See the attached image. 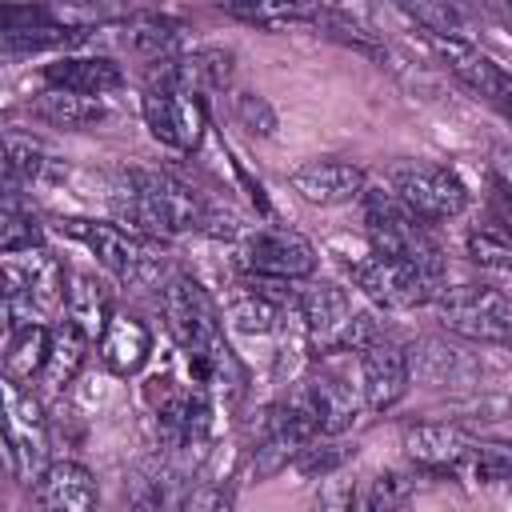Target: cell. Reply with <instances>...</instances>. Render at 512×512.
<instances>
[{
	"mask_svg": "<svg viewBox=\"0 0 512 512\" xmlns=\"http://www.w3.org/2000/svg\"><path fill=\"white\" fill-rule=\"evenodd\" d=\"M112 208L120 224H132L156 240L180 236V232H200L208 216V200L180 176L160 172V168H132L112 184Z\"/></svg>",
	"mask_w": 512,
	"mask_h": 512,
	"instance_id": "1",
	"label": "cell"
},
{
	"mask_svg": "<svg viewBox=\"0 0 512 512\" xmlns=\"http://www.w3.org/2000/svg\"><path fill=\"white\" fill-rule=\"evenodd\" d=\"M64 292H68V272H64V264L44 244L4 252V308H8V328H20V324H52L64 312Z\"/></svg>",
	"mask_w": 512,
	"mask_h": 512,
	"instance_id": "2",
	"label": "cell"
},
{
	"mask_svg": "<svg viewBox=\"0 0 512 512\" xmlns=\"http://www.w3.org/2000/svg\"><path fill=\"white\" fill-rule=\"evenodd\" d=\"M64 232L80 240L104 272H112L124 288H156L164 276V248L156 236L140 228H124L112 220H64Z\"/></svg>",
	"mask_w": 512,
	"mask_h": 512,
	"instance_id": "3",
	"label": "cell"
},
{
	"mask_svg": "<svg viewBox=\"0 0 512 512\" xmlns=\"http://www.w3.org/2000/svg\"><path fill=\"white\" fill-rule=\"evenodd\" d=\"M364 232L368 248L424 264L432 272H444V252L436 236L428 232V220H420L392 188H364Z\"/></svg>",
	"mask_w": 512,
	"mask_h": 512,
	"instance_id": "4",
	"label": "cell"
},
{
	"mask_svg": "<svg viewBox=\"0 0 512 512\" xmlns=\"http://www.w3.org/2000/svg\"><path fill=\"white\" fill-rule=\"evenodd\" d=\"M284 400L316 436H344L364 408L360 384L352 388V380L332 368L328 356H320V368H308L300 380H292Z\"/></svg>",
	"mask_w": 512,
	"mask_h": 512,
	"instance_id": "5",
	"label": "cell"
},
{
	"mask_svg": "<svg viewBox=\"0 0 512 512\" xmlns=\"http://www.w3.org/2000/svg\"><path fill=\"white\" fill-rule=\"evenodd\" d=\"M348 272H352V284L376 308H388V312L424 308L444 288V272H432L424 264H412V260H400V256H388L376 248H368V256H356L348 264Z\"/></svg>",
	"mask_w": 512,
	"mask_h": 512,
	"instance_id": "6",
	"label": "cell"
},
{
	"mask_svg": "<svg viewBox=\"0 0 512 512\" xmlns=\"http://www.w3.org/2000/svg\"><path fill=\"white\" fill-rule=\"evenodd\" d=\"M140 112L148 132L176 148V152H196L204 128H208V112H204V96L188 84H180L176 76H168L160 64H152L144 96H140Z\"/></svg>",
	"mask_w": 512,
	"mask_h": 512,
	"instance_id": "7",
	"label": "cell"
},
{
	"mask_svg": "<svg viewBox=\"0 0 512 512\" xmlns=\"http://www.w3.org/2000/svg\"><path fill=\"white\" fill-rule=\"evenodd\" d=\"M436 320L476 344H508L512 348V296L492 284H444L432 300Z\"/></svg>",
	"mask_w": 512,
	"mask_h": 512,
	"instance_id": "8",
	"label": "cell"
},
{
	"mask_svg": "<svg viewBox=\"0 0 512 512\" xmlns=\"http://www.w3.org/2000/svg\"><path fill=\"white\" fill-rule=\"evenodd\" d=\"M4 464H8V476H16L20 484H36L52 464L44 408L32 396V388L8 376H4Z\"/></svg>",
	"mask_w": 512,
	"mask_h": 512,
	"instance_id": "9",
	"label": "cell"
},
{
	"mask_svg": "<svg viewBox=\"0 0 512 512\" xmlns=\"http://www.w3.org/2000/svg\"><path fill=\"white\" fill-rule=\"evenodd\" d=\"M388 188L428 224H444L468 212V184L444 164H400L388 172Z\"/></svg>",
	"mask_w": 512,
	"mask_h": 512,
	"instance_id": "10",
	"label": "cell"
},
{
	"mask_svg": "<svg viewBox=\"0 0 512 512\" xmlns=\"http://www.w3.org/2000/svg\"><path fill=\"white\" fill-rule=\"evenodd\" d=\"M232 252H236V268L256 272V276L292 280V284L316 276V260H320L312 240L292 228H256Z\"/></svg>",
	"mask_w": 512,
	"mask_h": 512,
	"instance_id": "11",
	"label": "cell"
},
{
	"mask_svg": "<svg viewBox=\"0 0 512 512\" xmlns=\"http://www.w3.org/2000/svg\"><path fill=\"white\" fill-rule=\"evenodd\" d=\"M360 356V392H364V408L368 412H388L396 408L408 388H412V360L408 352L392 340V336H376L368 348L356 352Z\"/></svg>",
	"mask_w": 512,
	"mask_h": 512,
	"instance_id": "12",
	"label": "cell"
},
{
	"mask_svg": "<svg viewBox=\"0 0 512 512\" xmlns=\"http://www.w3.org/2000/svg\"><path fill=\"white\" fill-rule=\"evenodd\" d=\"M288 184H292V192H300V200H308L316 208H340V204H352L364 196L368 172L360 164L320 156V160L296 164L288 172Z\"/></svg>",
	"mask_w": 512,
	"mask_h": 512,
	"instance_id": "13",
	"label": "cell"
},
{
	"mask_svg": "<svg viewBox=\"0 0 512 512\" xmlns=\"http://www.w3.org/2000/svg\"><path fill=\"white\" fill-rule=\"evenodd\" d=\"M296 304L304 312V324H308V336H312V348L316 356L320 352H340V340H344V328L352 320V296L332 284V280H300L296 284Z\"/></svg>",
	"mask_w": 512,
	"mask_h": 512,
	"instance_id": "14",
	"label": "cell"
},
{
	"mask_svg": "<svg viewBox=\"0 0 512 512\" xmlns=\"http://www.w3.org/2000/svg\"><path fill=\"white\" fill-rule=\"evenodd\" d=\"M468 448H472V436L448 420H420L404 428V456L428 472H456Z\"/></svg>",
	"mask_w": 512,
	"mask_h": 512,
	"instance_id": "15",
	"label": "cell"
},
{
	"mask_svg": "<svg viewBox=\"0 0 512 512\" xmlns=\"http://www.w3.org/2000/svg\"><path fill=\"white\" fill-rule=\"evenodd\" d=\"M44 84L48 88H68L84 96H112L124 88V72L112 56H88V52H64L52 64H44Z\"/></svg>",
	"mask_w": 512,
	"mask_h": 512,
	"instance_id": "16",
	"label": "cell"
},
{
	"mask_svg": "<svg viewBox=\"0 0 512 512\" xmlns=\"http://www.w3.org/2000/svg\"><path fill=\"white\" fill-rule=\"evenodd\" d=\"M32 496L48 512H88L100 504L96 476L80 460H52L44 476L32 484Z\"/></svg>",
	"mask_w": 512,
	"mask_h": 512,
	"instance_id": "17",
	"label": "cell"
},
{
	"mask_svg": "<svg viewBox=\"0 0 512 512\" xmlns=\"http://www.w3.org/2000/svg\"><path fill=\"white\" fill-rule=\"evenodd\" d=\"M428 40H432L440 64H444L464 88H472V92L484 96V100H496V96L504 92L508 76H504L500 64H496L492 56H484L472 40H456V36H428Z\"/></svg>",
	"mask_w": 512,
	"mask_h": 512,
	"instance_id": "18",
	"label": "cell"
},
{
	"mask_svg": "<svg viewBox=\"0 0 512 512\" xmlns=\"http://www.w3.org/2000/svg\"><path fill=\"white\" fill-rule=\"evenodd\" d=\"M100 344V364L112 376H136L152 360V328L132 312H112Z\"/></svg>",
	"mask_w": 512,
	"mask_h": 512,
	"instance_id": "19",
	"label": "cell"
},
{
	"mask_svg": "<svg viewBox=\"0 0 512 512\" xmlns=\"http://www.w3.org/2000/svg\"><path fill=\"white\" fill-rule=\"evenodd\" d=\"M120 48L144 64H164L184 52V28L172 16L136 12V16L120 20Z\"/></svg>",
	"mask_w": 512,
	"mask_h": 512,
	"instance_id": "20",
	"label": "cell"
},
{
	"mask_svg": "<svg viewBox=\"0 0 512 512\" xmlns=\"http://www.w3.org/2000/svg\"><path fill=\"white\" fill-rule=\"evenodd\" d=\"M88 344H92V336H88L68 312H60V316L52 320V344H48V364H44V372H40V384H44L48 392L72 388V380H76L80 368H84Z\"/></svg>",
	"mask_w": 512,
	"mask_h": 512,
	"instance_id": "21",
	"label": "cell"
},
{
	"mask_svg": "<svg viewBox=\"0 0 512 512\" xmlns=\"http://www.w3.org/2000/svg\"><path fill=\"white\" fill-rule=\"evenodd\" d=\"M32 112L64 132H84V128H96L108 120L104 96H84V92H68V88H44L32 100Z\"/></svg>",
	"mask_w": 512,
	"mask_h": 512,
	"instance_id": "22",
	"label": "cell"
},
{
	"mask_svg": "<svg viewBox=\"0 0 512 512\" xmlns=\"http://www.w3.org/2000/svg\"><path fill=\"white\" fill-rule=\"evenodd\" d=\"M64 312H68L92 340H100L104 328H108V320H112V296H108V284L96 280L92 272H68Z\"/></svg>",
	"mask_w": 512,
	"mask_h": 512,
	"instance_id": "23",
	"label": "cell"
},
{
	"mask_svg": "<svg viewBox=\"0 0 512 512\" xmlns=\"http://www.w3.org/2000/svg\"><path fill=\"white\" fill-rule=\"evenodd\" d=\"M4 148H8V180H16V184L40 188V184L64 180V172H68L64 160H56L40 140H32L24 132H8Z\"/></svg>",
	"mask_w": 512,
	"mask_h": 512,
	"instance_id": "24",
	"label": "cell"
},
{
	"mask_svg": "<svg viewBox=\"0 0 512 512\" xmlns=\"http://www.w3.org/2000/svg\"><path fill=\"white\" fill-rule=\"evenodd\" d=\"M48 344H52V324H20L8 328V352H4V376L32 384L40 380L48 364Z\"/></svg>",
	"mask_w": 512,
	"mask_h": 512,
	"instance_id": "25",
	"label": "cell"
},
{
	"mask_svg": "<svg viewBox=\"0 0 512 512\" xmlns=\"http://www.w3.org/2000/svg\"><path fill=\"white\" fill-rule=\"evenodd\" d=\"M220 12L256 24V28H292V24H308L316 20L320 4L316 0H212Z\"/></svg>",
	"mask_w": 512,
	"mask_h": 512,
	"instance_id": "26",
	"label": "cell"
},
{
	"mask_svg": "<svg viewBox=\"0 0 512 512\" xmlns=\"http://www.w3.org/2000/svg\"><path fill=\"white\" fill-rule=\"evenodd\" d=\"M408 360H412V376H420L424 384H436V388L464 384L476 372V364L464 352H456V348H448L440 340H420V348H412Z\"/></svg>",
	"mask_w": 512,
	"mask_h": 512,
	"instance_id": "27",
	"label": "cell"
},
{
	"mask_svg": "<svg viewBox=\"0 0 512 512\" xmlns=\"http://www.w3.org/2000/svg\"><path fill=\"white\" fill-rule=\"evenodd\" d=\"M464 484H476V488H492V484H504L512 480V444L504 440H472L468 456L456 464V472Z\"/></svg>",
	"mask_w": 512,
	"mask_h": 512,
	"instance_id": "28",
	"label": "cell"
},
{
	"mask_svg": "<svg viewBox=\"0 0 512 512\" xmlns=\"http://www.w3.org/2000/svg\"><path fill=\"white\" fill-rule=\"evenodd\" d=\"M412 496H416V472L380 468V472H372L368 480H360L356 504H360V508H372V512H388V508L408 504Z\"/></svg>",
	"mask_w": 512,
	"mask_h": 512,
	"instance_id": "29",
	"label": "cell"
},
{
	"mask_svg": "<svg viewBox=\"0 0 512 512\" xmlns=\"http://www.w3.org/2000/svg\"><path fill=\"white\" fill-rule=\"evenodd\" d=\"M352 456H356V448L340 444V436H312V440L300 444L292 468L304 480H324V476H336Z\"/></svg>",
	"mask_w": 512,
	"mask_h": 512,
	"instance_id": "30",
	"label": "cell"
},
{
	"mask_svg": "<svg viewBox=\"0 0 512 512\" xmlns=\"http://www.w3.org/2000/svg\"><path fill=\"white\" fill-rule=\"evenodd\" d=\"M428 36H456V40H472L468 32V16L460 12L456 0H396Z\"/></svg>",
	"mask_w": 512,
	"mask_h": 512,
	"instance_id": "31",
	"label": "cell"
},
{
	"mask_svg": "<svg viewBox=\"0 0 512 512\" xmlns=\"http://www.w3.org/2000/svg\"><path fill=\"white\" fill-rule=\"evenodd\" d=\"M40 244V228L32 220V208L20 204L16 180H8V200H4V216H0V248L16 252V248H32Z\"/></svg>",
	"mask_w": 512,
	"mask_h": 512,
	"instance_id": "32",
	"label": "cell"
},
{
	"mask_svg": "<svg viewBox=\"0 0 512 512\" xmlns=\"http://www.w3.org/2000/svg\"><path fill=\"white\" fill-rule=\"evenodd\" d=\"M464 244L480 268H496V272L512 276V232L508 228H500V224L496 228H472Z\"/></svg>",
	"mask_w": 512,
	"mask_h": 512,
	"instance_id": "33",
	"label": "cell"
},
{
	"mask_svg": "<svg viewBox=\"0 0 512 512\" xmlns=\"http://www.w3.org/2000/svg\"><path fill=\"white\" fill-rule=\"evenodd\" d=\"M236 120H240L244 128L260 132V136H272V132H276V112H272V104H268L264 96H256V92H240V96H236Z\"/></svg>",
	"mask_w": 512,
	"mask_h": 512,
	"instance_id": "34",
	"label": "cell"
},
{
	"mask_svg": "<svg viewBox=\"0 0 512 512\" xmlns=\"http://www.w3.org/2000/svg\"><path fill=\"white\" fill-rule=\"evenodd\" d=\"M356 496H360L356 480H332V476H324V488L316 492V504L320 508H352Z\"/></svg>",
	"mask_w": 512,
	"mask_h": 512,
	"instance_id": "35",
	"label": "cell"
},
{
	"mask_svg": "<svg viewBox=\"0 0 512 512\" xmlns=\"http://www.w3.org/2000/svg\"><path fill=\"white\" fill-rule=\"evenodd\" d=\"M492 172H496L500 192L512 196V148H496V152H492Z\"/></svg>",
	"mask_w": 512,
	"mask_h": 512,
	"instance_id": "36",
	"label": "cell"
},
{
	"mask_svg": "<svg viewBox=\"0 0 512 512\" xmlns=\"http://www.w3.org/2000/svg\"><path fill=\"white\" fill-rule=\"evenodd\" d=\"M496 4H500V12H504V20L512 24V0H496Z\"/></svg>",
	"mask_w": 512,
	"mask_h": 512,
	"instance_id": "37",
	"label": "cell"
}]
</instances>
